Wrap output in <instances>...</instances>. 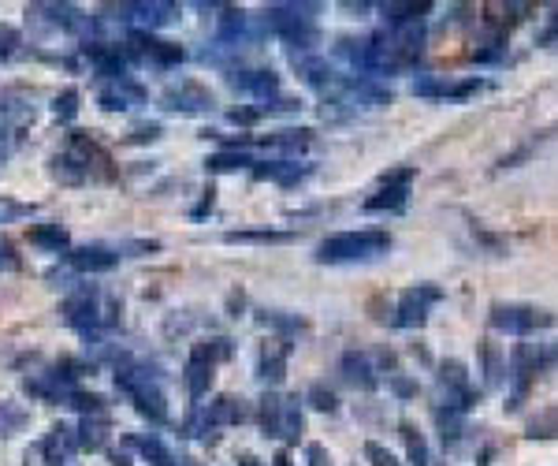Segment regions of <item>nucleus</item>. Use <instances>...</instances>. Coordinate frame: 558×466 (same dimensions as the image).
I'll return each instance as SVG.
<instances>
[{
    "instance_id": "nucleus-54",
    "label": "nucleus",
    "mask_w": 558,
    "mask_h": 466,
    "mask_svg": "<svg viewBox=\"0 0 558 466\" xmlns=\"http://www.w3.org/2000/svg\"><path fill=\"white\" fill-rule=\"evenodd\" d=\"M268 466H294V462H291V455H287V452H279V455L268 462Z\"/></svg>"
},
{
    "instance_id": "nucleus-43",
    "label": "nucleus",
    "mask_w": 558,
    "mask_h": 466,
    "mask_svg": "<svg viewBox=\"0 0 558 466\" xmlns=\"http://www.w3.org/2000/svg\"><path fill=\"white\" fill-rule=\"evenodd\" d=\"M365 459H369L372 466H402V462H398V455H395V452H388L384 444H376V440H365Z\"/></svg>"
},
{
    "instance_id": "nucleus-44",
    "label": "nucleus",
    "mask_w": 558,
    "mask_h": 466,
    "mask_svg": "<svg viewBox=\"0 0 558 466\" xmlns=\"http://www.w3.org/2000/svg\"><path fill=\"white\" fill-rule=\"evenodd\" d=\"M19 45H22V34L15 27H4V22H0V57H4V60L15 57Z\"/></svg>"
},
{
    "instance_id": "nucleus-25",
    "label": "nucleus",
    "mask_w": 558,
    "mask_h": 466,
    "mask_svg": "<svg viewBox=\"0 0 558 466\" xmlns=\"http://www.w3.org/2000/svg\"><path fill=\"white\" fill-rule=\"evenodd\" d=\"M336 53H339L353 71H365V75H369V38H339V41H336Z\"/></svg>"
},
{
    "instance_id": "nucleus-41",
    "label": "nucleus",
    "mask_w": 558,
    "mask_h": 466,
    "mask_svg": "<svg viewBox=\"0 0 558 466\" xmlns=\"http://www.w3.org/2000/svg\"><path fill=\"white\" fill-rule=\"evenodd\" d=\"M53 112H57V119L60 124H71L74 116H79V90H64L60 97H57V105H53Z\"/></svg>"
},
{
    "instance_id": "nucleus-47",
    "label": "nucleus",
    "mask_w": 558,
    "mask_h": 466,
    "mask_svg": "<svg viewBox=\"0 0 558 466\" xmlns=\"http://www.w3.org/2000/svg\"><path fill=\"white\" fill-rule=\"evenodd\" d=\"M306 459H310V466H336L324 444H306Z\"/></svg>"
},
{
    "instance_id": "nucleus-32",
    "label": "nucleus",
    "mask_w": 558,
    "mask_h": 466,
    "mask_svg": "<svg viewBox=\"0 0 558 466\" xmlns=\"http://www.w3.org/2000/svg\"><path fill=\"white\" fill-rule=\"evenodd\" d=\"M31 242L60 254V251H67V232L60 224H38V228H31Z\"/></svg>"
},
{
    "instance_id": "nucleus-9",
    "label": "nucleus",
    "mask_w": 558,
    "mask_h": 466,
    "mask_svg": "<svg viewBox=\"0 0 558 466\" xmlns=\"http://www.w3.org/2000/svg\"><path fill=\"white\" fill-rule=\"evenodd\" d=\"M440 384H443V407H450V410H458V414H466L476 400H480V391L469 384V370L458 362V358H447V362H440Z\"/></svg>"
},
{
    "instance_id": "nucleus-28",
    "label": "nucleus",
    "mask_w": 558,
    "mask_h": 466,
    "mask_svg": "<svg viewBox=\"0 0 558 466\" xmlns=\"http://www.w3.org/2000/svg\"><path fill=\"white\" fill-rule=\"evenodd\" d=\"M379 12H384L388 27H414V22H421L432 12V4H384Z\"/></svg>"
},
{
    "instance_id": "nucleus-38",
    "label": "nucleus",
    "mask_w": 558,
    "mask_h": 466,
    "mask_svg": "<svg viewBox=\"0 0 558 466\" xmlns=\"http://www.w3.org/2000/svg\"><path fill=\"white\" fill-rule=\"evenodd\" d=\"M67 407L74 410H83V414H105V400L97 396V391H79V388H71L67 396H64Z\"/></svg>"
},
{
    "instance_id": "nucleus-29",
    "label": "nucleus",
    "mask_w": 558,
    "mask_h": 466,
    "mask_svg": "<svg viewBox=\"0 0 558 466\" xmlns=\"http://www.w3.org/2000/svg\"><path fill=\"white\" fill-rule=\"evenodd\" d=\"M126 444L138 448V452H142V459H145L149 466H171V462H175V459H171V452L161 444L157 436H131Z\"/></svg>"
},
{
    "instance_id": "nucleus-4",
    "label": "nucleus",
    "mask_w": 558,
    "mask_h": 466,
    "mask_svg": "<svg viewBox=\"0 0 558 466\" xmlns=\"http://www.w3.org/2000/svg\"><path fill=\"white\" fill-rule=\"evenodd\" d=\"M488 321L495 332H506V336H532V332L551 329L554 313L540 310V306H528V303H495L488 310Z\"/></svg>"
},
{
    "instance_id": "nucleus-39",
    "label": "nucleus",
    "mask_w": 558,
    "mask_h": 466,
    "mask_svg": "<svg viewBox=\"0 0 558 466\" xmlns=\"http://www.w3.org/2000/svg\"><path fill=\"white\" fill-rule=\"evenodd\" d=\"M209 168L213 171H235V168H253V157L242 154V150H220L209 157Z\"/></svg>"
},
{
    "instance_id": "nucleus-33",
    "label": "nucleus",
    "mask_w": 558,
    "mask_h": 466,
    "mask_svg": "<svg viewBox=\"0 0 558 466\" xmlns=\"http://www.w3.org/2000/svg\"><path fill=\"white\" fill-rule=\"evenodd\" d=\"M310 138H313V131H275V135H268L265 138V145H272V150H287V154H298V150H306L310 145Z\"/></svg>"
},
{
    "instance_id": "nucleus-8",
    "label": "nucleus",
    "mask_w": 558,
    "mask_h": 466,
    "mask_svg": "<svg viewBox=\"0 0 558 466\" xmlns=\"http://www.w3.org/2000/svg\"><path fill=\"white\" fill-rule=\"evenodd\" d=\"M126 53H131L135 60H142V64H149V67H175L187 57L175 41H164V38L149 34V31H135L131 41H126Z\"/></svg>"
},
{
    "instance_id": "nucleus-34",
    "label": "nucleus",
    "mask_w": 558,
    "mask_h": 466,
    "mask_svg": "<svg viewBox=\"0 0 558 466\" xmlns=\"http://www.w3.org/2000/svg\"><path fill=\"white\" fill-rule=\"evenodd\" d=\"M398 433L405 440V455H410V466H428V444H424V436L410 422H402Z\"/></svg>"
},
{
    "instance_id": "nucleus-24",
    "label": "nucleus",
    "mask_w": 558,
    "mask_h": 466,
    "mask_svg": "<svg viewBox=\"0 0 558 466\" xmlns=\"http://www.w3.org/2000/svg\"><path fill=\"white\" fill-rule=\"evenodd\" d=\"M298 75L306 79L310 86H317V90L336 86V71L327 67V60H320V57H301L298 60Z\"/></svg>"
},
{
    "instance_id": "nucleus-6",
    "label": "nucleus",
    "mask_w": 558,
    "mask_h": 466,
    "mask_svg": "<svg viewBox=\"0 0 558 466\" xmlns=\"http://www.w3.org/2000/svg\"><path fill=\"white\" fill-rule=\"evenodd\" d=\"M436 303H443V287H436V284H417L410 291H402L395 317H391L395 329H421L428 321V310Z\"/></svg>"
},
{
    "instance_id": "nucleus-15",
    "label": "nucleus",
    "mask_w": 558,
    "mask_h": 466,
    "mask_svg": "<svg viewBox=\"0 0 558 466\" xmlns=\"http://www.w3.org/2000/svg\"><path fill=\"white\" fill-rule=\"evenodd\" d=\"M484 90V79H466V83H443L436 75H421L414 83V93L417 97H443V101H462V97Z\"/></svg>"
},
{
    "instance_id": "nucleus-26",
    "label": "nucleus",
    "mask_w": 558,
    "mask_h": 466,
    "mask_svg": "<svg viewBox=\"0 0 558 466\" xmlns=\"http://www.w3.org/2000/svg\"><path fill=\"white\" fill-rule=\"evenodd\" d=\"M67 462V455L53 444V440H34V444L27 448V455H22V466H64Z\"/></svg>"
},
{
    "instance_id": "nucleus-52",
    "label": "nucleus",
    "mask_w": 558,
    "mask_h": 466,
    "mask_svg": "<svg viewBox=\"0 0 558 466\" xmlns=\"http://www.w3.org/2000/svg\"><path fill=\"white\" fill-rule=\"evenodd\" d=\"M109 462L112 466H131V455H126V452H109Z\"/></svg>"
},
{
    "instance_id": "nucleus-16",
    "label": "nucleus",
    "mask_w": 558,
    "mask_h": 466,
    "mask_svg": "<svg viewBox=\"0 0 558 466\" xmlns=\"http://www.w3.org/2000/svg\"><path fill=\"white\" fill-rule=\"evenodd\" d=\"M231 86L253 93L257 101H272V97H279V79H275V71L268 67H246V71H231Z\"/></svg>"
},
{
    "instance_id": "nucleus-35",
    "label": "nucleus",
    "mask_w": 558,
    "mask_h": 466,
    "mask_svg": "<svg viewBox=\"0 0 558 466\" xmlns=\"http://www.w3.org/2000/svg\"><path fill=\"white\" fill-rule=\"evenodd\" d=\"M27 422H31V414L19 403H0V436H15Z\"/></svg>"
},
{
    "instance_id": "nucleus-18",
    "label": "nucleus",
    "mask_w": 558,
    "mask_h": 466,
    "mask_svg": "<svg viewBox=\"0 0 558 466\" xmlns=\"http://www.w3.org/2000/svg\"><path fill=\"white\" fill-rule=\"evenodd\" d=\"M67 265L74 268V273H109V268L119 265V254L112 247H100V242H93V247L67 251Z\"/></svg>"
},
{
    "instance_id": "nucleus-21",
    "label": "nucleus",
    "mask_w": 558,
    "mask_h": 466,
    "mask_svg": "<svg viewBox=\"0 0 558 466\" xmlns=\"http://www.w3.org/2000/svg\"><path fill=\"white\" fill-rule=\"evenodd\" d=\"M112 436V422L109 414H86L79 426V452H105Z\"/></svg>"
},
{
    "instance_id": "nucleus-13",
    "label": "nucleus",
    "mask_w": 558,
    "mask_h": 466,
    "mask_svg": "<svg viewBox=\"0 0 558 466\" xmlns=\"http://www.w3.org/2000/svg\"><path fill=\"white\" fill-rule=\"evenodd\" d=\"M249 171H253V180H272L279 187H298L313 171V164H298V161H253Z\"/></svg>"
},
{
    "instance_id": "nucleus-1",
    "label": "nucleus",
    "mask_w": 558,
    "mask_h": 466,
    "mask_svg": "<svg viewBox=\"0 0 558 466\" xmlns=\"http://www.w3.org/2000/svg\"><path fill=\"white\" fill-rule=\"evenodd\" d=\"M60 313H64V321H67L71 329L97 332V329L119 325L123 306H119L112 295H105V291H97V287H79V291H71V295L64 299Z\"/></svg>"
},
{
    "instance_id": "nucleus-46",
    "label": "nucleus",
    "mask_w": 558,
    "mask_h": 466,
    "mask_svg": "<svg viewBox=\"0 0 558 466\" xmlns=\"http://www.w3.org/2000/svg\"><path fill=\"white\" fill-rule=\"evenodd\" d=\"M540 45H558V8H551L547 27L540 31Z\"/></svg>"
},
{
    "instance_id": "nucleus-12",
    "label": "nucleus",
    "mask_w": 558,
    "mask_h": 466,
    "mask_svg": "<svg viewBox=\"0 0 558 466\" xmlns=\"http://www.w3.org/2000/svg\"><path fill=\"white\" fill-rule=\"evenodd\" d=\"M161 101L171 112H205V109H213V93H209V86H201L197 79H179V83H171L164 90Z\"/></svg>"
},
{
    "instance_id": "nucleus-31",
    "label": "nucleus",
    "mask_w": 558,
    "mask_h": 466,
    "mask_svg": "<svg viewBox=\"0 0 558 466\" xmlns=\"http://www.w3.org/2000/svg\"><path fill=\"white\" fill-rule=\"evenodd\" d=\"M436 426L443 436V448H454L462 440V414L450 410V407H436Z\"/></svg>"
},
{
    "instance_id": "nucleus-51",
    "label": "nucleus",
    "mask_w": 558,
    "mask_h": 466,
    "mask_svg": "<svg viewBox=\"0 0 558 466\" xmlns=\"http://www.w3.org/2000/svg\"><path fill=\"white\" fill-rule=\"evenodd\" d=\"M540 358H544V370H558V339L544 343V347H540Z\"/></svg>"
},
{
    "instance_id": "nucleus-45",
    "label": "nucleus",
    "mask_w": 558,
    "mask_h": 466,
    "mask_svg": "<svg viewBox=\"0 0 558 466\" xmlns=\"http://www.w3.org/2000/svg\"><path fill=\"white\" fill-rule=\"evenodd\" d=\"M388 388L395 391L398 400H414V396H417V381L402 377V374H391V377H388Z\"/></svg>"
},
{
    "instance_id": "nucleus-2",
    "label": "nucleus",
    "mask_w": 558,
    "mask_h": 466,
    "mask_svg": "<svg viewBox=\"0 0 558 466\" xmlns=\"http://www.w3.org/2000/svg\"><path fill=\"white\" fill-rule=\"evenodd\" d=\"M391 251L388 232H339L327 235L317 247V261L324 265H346V261H372Z\"/></svg>"
},
{
    "instance_id": "nucleus-55",
    "label": "nucleus",
    "mask_w": 558,
    "mask_h": 466,
    "mask_svg": "<svg viewBox=\"0 0 558 466\" xmlns=\"http://www.w3.org/2000/svg\"><path fill=\"white\" fill-rule=\"evenodd\" d=\"M476 466H492V448H484V452H480V459H476Z\"/></svg>"
},
{
    "instance_id": "nucleus-17",
    "label": "nucleus",
    "mask_w": 558,
    "mask_h": 466,
    "mask_svg": "<svg viewBox=\"0 0 558 466\" xmlns=\"http://www.w3.org/2000/svg\"><path fill=\"white\" fill-rule=\"evenodd\" d=\"M34 15H41L48 27H60V31H67V34H86L90 31V15L86 12H79V8H71V4H34L31 8Z\"/></svg>"
},
{
    "instance_id": "nucleus-40",
    "label": "nucleus",
    "mask_w": 558,
    "mask_h": 466,
    "mask_svg": "<svg viewBox=\"0 0 558 466\" xmlns=\"http://www.w3.org/2000/svg\"><path fill=\"white\" fill-rule=\"evenodd\" d=\"M227 242H291V232H227Z\"/></svg>"
},
{
    "instance_id": "nucleus-53",
    "label": "nucleus",
    "mask_w": 558,
    "mask_h": 466,
    "mask_svg": "<svg viewBox=\"0 0 558 466\" xmlns=\"http://www.w3.org/2000/svg\"><path fill=\"white\" fill-rule=\"evenodd\" d=\"M235 462H239V466H261V459H257V455H249V452H242Z\"/></svg>"
},
{
    "instance_id": "nucleus-27",
    "label": "nucleus",
    "mask_w": 558,
    "mask_h": 466,
    "mask_svg": "<svg viewBox=\"0 0 558 466\" xmlns=\"http://www.w3.org/2000/svg\"><path fill=\"white\" fill-rule=\"evenodd\" d=\"M528 440H558V407H544L540 414H532L525 426Z\"/></svg>"
},
{
    "instance_id": "nucleus-3",
    "label": "nucleus",
    "mask_w": 558,
    "mask_h": 466,
    "mask_svg": "<svg viewBox=\"0 0 558 466\" xmlns=\"http://www.w3.org/2000/svg\"><path fill=\"white\" fill-rule=\"evenodd\" d=\"M310 12H317V4H272L265 12V27L291 48H313L320 41V31Z\"/></svg>"
},
{
    "instance_id": "nucleus-42",
    "label": "nucleus",
    "mask_w": 558,
    "mask_h": 466,
    "mask_svg": "<svg viewBox=\"0 0 558 466\" xmlns=\"http://www.w3.org/2000/svg\"><path fill=\"white\" fill-rule=\"evenodd\" d=\"M480 355H484V374H488V384H499V381H502V374H506L499 347H495V343H484V347H480Z\"/></svg>"
},
{
    "instance_id": "nucleus-30",
    "label": "nucleus",
    "mask_w": 558,
    "mask_h": 466,
    "mask_svg": "<svg viewBox=\"0 0 558 466\" xmlns=\"http://www.w3.org/2000/svg\"><path fill=\"white\" fill-rule=\"evenodd\" d=\"M190 358H201V362H209V365H216V362H223V358H231V339H223V336H213V339H201V343H194V351H190Z\"/></svg>"
},
{
    "instance_id": "nucleus-19",
    "label": "nucleus",
    "mask_w": 558,
    "mask_h": 466,
    "mask_svg": "<svg viewBox=\"0 0 558 466\" xmlns=\"http://www.w3.org/2000/svg\"><path fill=\"white\" fill-rule=\"evenodd\" d=\"M339 374H343V381H346L350 388H362V391H372V388L379 384V377H376V370H372V358L362 355V351H346V355L339 358Z\"/></svg>"
},
{
    "instance_id": "nucleus-37",
    "label": "nucleus",
    "mask_w": 558,
    "mask_h": 466,
    "mask_svg": "<svg viewBox=\"0 0 558 466\" xmlns=\"http://www.w3.org/2000/svg\"><path fill=\"white\" fill-rule=\"evenodd\" d=\"M261 325L268 329H279V332H301L306 321L298 313H283V310H261Z\"/></svg>"
},
{
    "instance_id": "nucleus-20",
    "label": "nucleus",
    "mask_w": 558,
    "mask_h": 466,
    "mask_svg": "<svg viewBox=\"0 0 558 466\" xmlns=\"http://www.w3.org/2000/svg\"><path fill=\"white\" fill-rule=\"evenodd\" d=\"M205 410V418H209V426L213 429H220V426H239V422H246L249 418V403L246 400H239V396H220L216 403H209V407H201Z\"/></svg>"
},
{
    "instance_id": "nucleus-49",
    "label": "nucleus",
    "mask_w": 558,
    "mask_h": 466,
    "mask_svg": "<svg viewBox=\"0 0 558 466\" xmlns=\"http://www.w3.org/2000/svg\"><path fill=\"white\" fill-rule=\"evenodd\" d=\"M0 268H4V273L19 268V254L12 251V242H4V239H0Z\"/></svg>"
},
{
    "instance_id": "nucleus-11",
    "label": "nucleus",
    "mask_w": 558,
    "mask_h": 466,
    "mask_svg": "<svg viewBox=\"0 0 558 466\" xmlns=\"http://www.w3.org/2000/svg\"><path fill=\"white\" fill-rule=\"evenodd\" d=\"M97 105L105 112H126L135 105H145V86L135 83L131 75L109 79V83H100V90H97Z\"/></svg>"
},
{
    "instance_id": "nucleus-10",
    "label": "nucleus",
    "mask_w": 558,
    "mask_h": 466,
    "mask_svg": "<svg viewBox=\"0 0 558 466\" xmlns=\"http://www.w3.org/2000/svg\"><path fill=\"white\" fill-rule=\"evenodd\" d=\"M417 171L414 168H398V171H388L379 180V190L372 198H365V213H398L410 198V183H414Z\"/></svg>"
},
{
    "instance_id": "nucleus-14",
    "label": "nucleus",
    "mask_w": 558,
    "mask_h": 466,
    "mask_svg": "<svg viewBox=\"0 0 558 466\" xmlns=\"http://www.w3.org/2000/svg\"><path fill=\"white\" fill-rule=\"evenodd\" d=\"M287 358H291V339L279 336L272 343H265L261 347V358H257V377L265 384H279L287 377Z\"/></svg>"
},
{
    "instance_id": "nucleus-36",
    "label": "nucleus",
    "mask_w": 558,
    "mask_h": 466,
    "mask_svg": "<svg viewBox=\"0 0 558 466\" xmlns=\"http://www.w3.org/2000/svg\"><path fill=\"white\" fill-rule=\"evenodd\" d=\"M306 403L313 407V410H320V414H336L339 410V396L327 384H310V391H306Z\"/></svg>"
},
{
    "instance_id": "nucleus-23",
    "label": "nucleus",
    "mask_w": 558,
    "mask_h": 466,
    "mask_svg": "<svg viewBox=\"0 0 558 466\" xmlns=\"http://www.w3.org/2000/svg\"><path fill=\"white\" fill-rule=\"evenodd\" d=\"M216 365H209V362H201V358H190L187 362V370H183V388H187V396L190 400H201L205 396V391L213 388V374Z\"/></svg>"
},
{
    "instance_id": "nucleus-7",
    "label": "nucleus",
    "mask_w": 558,
    "mask_h": 466,
    "mask_svg": "<svg viewBox=\"0 0 558 466\" xmlns=\"http://www.w3.org/2000/svg\"><path fill=\"white\" fill-rule=\"evenodd\" d=\"M544 370V358H540V347L536 343H518V347L510 351V370H506V377H510L514 391H510V410L521 407L528 384L536 381V374Z\"/></svg>"
},
{
    "instance_id": "nucleus-48",
    "label": "nucleus",
    "mask_w": 558,
    "mask_h": 466,
    "mask_svg": "<svg viewBox=\"0 0 558 466\" xmlns=\"http://www.w3.org/2000/svg\"><path fill=\"white\" fill-rule=\"evenodd\" d=\"M227 119H231V124H257L261 109H231V112H227Z\"/></svg>"
},
{
    "instance_id": "nucleus-50",
    "label": "nucleus",
    "mask_w": 558,
    "mask_h": 466,
    "mask_svg": "<svg viewBox=\"0 0 558 466\" xmlns=\"http://www.w3.org/2000/svg\"><path fill=\"white\" fill-rule=\"evenodd\" d=\"M153 138H161V124H142L131 131V142H153Z\"/></svg>"
},
{
    "instance_id": "nucleus-22",
    "label": "nucleus",
    "mask_w": 558,
    "mask_h": 466,
    "mask_svg": "<svg viewBox=\"0 0 558 466\" xmlns=\"http://www.w3.org/2000/svg\"><path fill=\"white\" fill-rule=\"evenodd\" d=\"M126 12H131V19L138 22L142 31L149 27V34H153L157 27H164V22H171L175 15H179V8H175V4H126Z\"/></svg>"
},
{
    "instance_id": "nucleus-5",
    "label": "nucleus",
    "mask_w": 558,
    "mask_h": 466,
    "mask_svg": "<svg viewBox=\"0 0 558 466\" xmlns=\"http://www.w3.org/2000/svg\"><path fill=\"white\" fill-rule=\"evenodd\" d=\"M257 418H261L265 436L294 444L298 433H301V400L298 396H275V391H272V396L261 400Z\"/></svg>"
}]
</instances>
